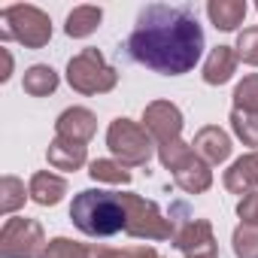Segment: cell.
<instances>
[{"label": "cell", "mask_w": 258, "mask_h": 258, "mask_svg": "<svg viewBox=\"0 0 258 258\" xmlns=\"http://www.w3.org/2000/svg\"><path fill=\"white\" fill-rule=\"evenodd\" d=\"M127 55L161 76H182L195 70L204 55V28L198 25L195 7H143L127 37Z\"/></svg>", "instance_id": "6da1fadb"}, {"label": "cell", "mask_w": 258, "mask_h": 258, "mask_svg": "<svg viewBox=\"0 0 258 258\" xmlns=\"http://www.w3.org/2000/svg\"><path fill=\"white\" fill-rule=\"evenodd\" d=\"M70 219L88 237H112L124 231L127 213H124L121 191H100V188L79 191L70 204Z\"/></svg>", "instance_id": "7a4b0ae2"}, {"label": "cell", "mask_w": 258, "mask_h": 258, "mask_svg": "<svg viewBox=\"0 0 258 258\" xmlns=\"http://www.w3.org/2000/svg\"><path fill=\"white\" fill-rule=\"evenodd\" d=\"M0 40H16L28 49H43L52 40V22L40 7L13 4L0 13Z\"/></svg>", "instance_id": "3957f363"}, {"label": "cell", "mask_w": 258, "mask_h": 258, "mask_svg": "<svg viewBox=\"0 0 258 258\" xmlns=\"http://www.w3.org/2000/svg\"><path fill=\"white\" fill-rule=\"evenodd\" d=\"M106 146L118 158V164H124V167H143L152 158L155 140L149 137V131H146L143 124H137L131 118H112L109 127H106Z\"/></svg>", "instance_id": "277c9868"}, {"label": "cell", "mask_w": 258, "mask_h": 258, "mask_svg": "<svg viewBox=\"0 0 258 258\" xmlns=\"http://www.w3.org/2000/svg\"><path fill=\"white\" fill-rule=\"evenodd\" d=\"M67 82L79 94H106L115 88L118 73L100 55V49H82L67 64Z\"/></svg>", "instance_id": "5b68a950"}, {"label": "cell", "mask_w": 258, "mask_h": 258, "mask_svg": "<svg viewBox=\"0 0 258 258\" xmlns=\"http://www.w3.org/2000/svg\"><path fill=\"white\" fill-rule=\"evenodd\" d=\"M124 213H127V225L124 234L127 237H140V240H167L173 237V222L164 219V213L158 210L155 201H146L140 195L124 191Z\"/></svg>", "instance_id": "8992f818"}, {"label": "cell", "mask_w": 258, "mask_h": 258, "mask_svg": "<svg viewBox=\"0 0 258 258\" xmlns=\"http://www.w3.org/2000/svg\"><path fill=\"white\" fill-rule=\"evenodd\" d=\"M46 246L49 243L37 219L13 216L0 228V258H40Z\"/></svg>", "instance_id": "52a82bcc"}, {"label": "cell", "mask_w": 258, "mask_h": 258, "mask_svg": "<svg viewBox=\"0 0 258 258\" xmlns=\"http://www.w3.org/2000/svg\"><path fill=\"white\" fill-rule=\"evenodd\" d=\"M143 127L155 140V149H170V146L182 143V137H179L182 134V112L170 100H152L143 109Z\"/></svg>", "instance_id": "ba28073f"}, {"label": "cell", "mask_w": 258, "mask_h": 258, "mask_svg": "<svg viewBox=\"0 0 258 258\" xmlns=\"http://www.w3.org/2000/svg\"><path fill=\"white\" fill-rule=\"evenodd\" d=\"M173 222V243L185 258H219V246L213 237V225L207 219H170Z\"/></svg>", "instance_id": "9c48e42d"}, {"label": "cell", "mask_w": 258, "mask_h": 258, "mask_svg": "<svg viewBox=\"0 0 258 258\" xmlns=\"http://www.w3.org/2000/svg\"><path fill=\"white\" fill-rule=\"evenodd\" d=\"M94 131H97V118L85 106H70L55 121V137L73 140V143H88L94 137Z\"/></svg>", "instance_id": "30bf717a"}, {"label": "cell", "mask_w": 258, "mask_h": 258, "mask_svg": "<svg viewBox=\"0 0 258 258\" xmlns=\"http://www.w3.org/2000/svg\"><path fill=\"white\" fill-rule=\"evenodd\" d=\"M191 149H195V155H198V158H204V161L213 167V164L228 161L234 146H231V137L222 131L219 124H207V127H201V131L195 134Z\"/></svg>", "instance_id": "8fae6325"}, {"label": "cell", "mask_w": 258, "mask_h": 258, "mask_svg": "<svg viewBox=\"0 0 258 258\" xmlns=\"http://www.w3.org/2000/svg\"><path fill=\"white\" fill-rule=\"evenodd\" d=\"M173 179H176V185H179L182 191H188V195H204V191L213 185V170H210V164H207L204 158H198L195 149H191V155L173 170Z\"/></svg>", "instance_id": "7c38bea8"}, {"label": "cell", "mask_w": 258, "mask_h": 258, "mask_svg": "<svg viewBox=\"0 0 258 258\" xmlns=\"http://www.w3.org/2000/svg\"><path fill=\"white\" fill-rule=\"evenodd\" d=\"M225 188L231 195H243V198L258 191V152H249V155L237 158L225 170Z\"/></svg>", "instance_id": "4fadbf2b"}, {"label": "cell", "mask_w": 258, "mask_h": 258, "mask_svg": "<svg viewBox=\"0 0 258 258\" xmlns=\"http://www.w3.org/2000/svg\"><path fill=\"white\" fill-rule=\"evenodd\" d=\"M237 61L240 58H237V49L234 46H216L207 55V61H204V82L207 85H225L234 76Z\"/></svg>", "instance_id": "5bb4252c"}, {"label": "cell", "mask_w": 258, "mask_h": 258, "mask_svg": "<svg viewBox=\"0 0 258 258\" xmlns=\"http://www.w3.org/2000/svg\"><path fill=\"white\" fill-rule=\"evenodd\" d=\"M28 195H31V201L40 204V207H55V204H61V198L67 195V179L58 176V173L40 170V173L31 176Z\"/></svg>", "instance_id": "9a60e30c"}, {"label": "cell", "mask_w": 258, "mask_h": 258, "mask_svg": "<svg viewBox=\"0 0 258 258\" xmlns=\"http://www.w3.org/2000/svg\"><path fill=\"white\" fill-rule=\"evenodd\" d=\"M46 158L55 170H79L85 161H88V152H85V143H73V140H64V137H55L46 149Z\"/></svg>", "instance_id": "2e32d148"}, {"label": "cell", "mask_w": 258, "mask_h": 258, "mask_svg": "<svg viewBox=\"0 0 258 258\" xmlns=\"http://www.w3.org/2000/svg\"><path fill=\"white\" fill-rule=\"evenodd\" d=\"M249 7L243 0H210L207 4V16L216 25V31H237L246 19Z\"/></svg>", "instance_id": "e0dca14e"}, {"label": "cell", "mask_w": 258, "mask_h": 258, "mask_svg": "<svg viewBox=\"0 0 258 258\" xmlns=\"http://www.w3.org/2000/svg\"><path fill=\"white\" fill-rule=\"evenodd\" d=\"M22 88H25L31 97H49V94L58 88V73H55L49 64H34V67L25 70Z\"/></svg>", "instance_id": "ac0fdd59"}, {"label": "cell", "mask_w": 258, "mask_h": 258, "mask_svg": "<svg viewBox=\"0 0 258 258\" xmlns=\"http://www.w3.org/2000/svg\"><path fill=\"white\" fill-rule=\"evenodd\" d=\"M100 22H103V10H100V7H76V10L67 16L64 31H67V37L82 40V37L94 34Z\"/></svg>", "instance_id": "d6986e66"}, {"label": "cell", "mask_w": 258, "mask_h": 258, "mask_svg": "<svg viewBox=\"0 0 258 258\" xmlns=\"http://www.w3.org/2000/svg\"><path fill=\"white\" fill-rule=\"evenodd\" d=\"M88 176L94 182H109V185H127L131 182V170H124V164L109 161V158H97L88 164Z\"/></svg>", "instance_id": "ffe728a7"}, {"label": "cell", "mask_w": 258, "mask_h": 258, "mask_svg": "<svg viewBox=\"0 0 258 258\" xmlns=\"http://www.w3.org/2000/svg\"><path fill=\"white\" fill-rule=\"evenodd\" d=\"M25 198H31V195H25V182L19 176H4L0 179V213L4 216H13L25 204Z\"/></svg>", "instance_id": "44dd1931"}, {"label": "cell", "mask_w": 258, "mask_h": 258, "mask_svg": "<svg viewBox=\"0 0 258 258\" xmlns=\"http://www.w3.org/2000/svg\"><path fill=\"white\" fill-rule=\"evenodd\" d=\"M40 258H91V243H76L70 237H55V240H49V246Z\"/></svg>", "instance_id": "7402d4cb"}, {"label": "cell", "mask_w": 258, "mask_h": 258, "mask_svg": "<svg viewBox=\"0 0 258 258\" xmlns=\"http://www.w3.org/2000/svg\"><path fill=\"white\" fill-rule=\"evenodd\" d=\"M234 255L237 258H258V225H237L231 237Z\"/></svg>", "instance_id": "603a6c76"}, {"label": "cell", "mask_w": 258, "mask_h": 258, "mask_svg": "<svg viewBox=\"0 0 258 258\" xmlns=\"http://www.w3.org/2000/svg\"><path fill=\"white\" fill-rule=\"evenodd\" d=\"M231 127L243 146H258V115L246 109H231Z\"/></svg>", "instance_id": "cb8c5ba5"}, {"label": "cell", "mask_w": 258, "mask_h": 258, "mask_svg": "<svg viewBox=\"0 0 258 258\" xmlns=\"http://www.w3.org/2000/svg\"><path fill=\"white\" fill-rule=\"evenodd\" d=\"M234 109H246L258 115V73L243 76V82H237L234 88Z\"/></svg>", "instance_id": "d4e9b609"}, {"label": "cell", "mask_w": 258, "mask_h": 258, "mask_svg": "<svg viewBox=\"0 0 258 258\" xmlns=\"http://www.w3.org/2000/svg\"><path fill=\"white\" fill-rule=\"evenodd\" d=\"M91 258H164L152 246H127V249H109L100 243H91Z\"/></svg>", "instance_id": "484cf974"}, {"label": "cell", "mask_w": 258, "mask_h": 258, "mask_svg": "<svg viewBox=\"0 0 258 258\" xmlns=\"http://www.w3.org/2000/svg\"><path fill=\"white\" fill-rule=\"evenodd\" d=\"M234 49H237V58H240L243 64L258 67V28H246V31H240Z\"/></svg>", "instance_id": "4316f807"}, {"label": "cell", "mask_w": 258, "mask_h": 258, "mask_svg": "<svg viewBox=\"0 0 258 258\" xmlns=\"http://www.w3.org/2000/svg\"><path fill=\"white\" fill-rule=\"evenodd\" d=\"M237 216H240L246 225H258V191L246 195V198L237 204Z\"/></svg>", "instance_id": "83f0119b"}, {"label": "cell", "mask_w": 258, "mask_h": 258, "mask_svg": "<svg viewBox=\"0 0 258 258\" xmlns=\"http://www.w3.org/2000/svg\"><path fill=\"white\" fill-rule=\"evenodd\" d=\"M0 58H4V70H0V82H7V79H10V73H13V55H10V49H0Z\"/></svg>", "instance_id": "f1b7e54d"}, {"label": "cell", "mask_w": 258, "mask_h": 258, "mask_svg": "<svg viewBox=\"0 0 258 258\" xmlns=\"http://www.w3.org/2000/svg\"><path fill=\"white\" fill-rule=\"evenodd\" d=\"M255 10H258V4H255Z\"/></svg>", "instance_id": "f546056e"}]
</instances>
